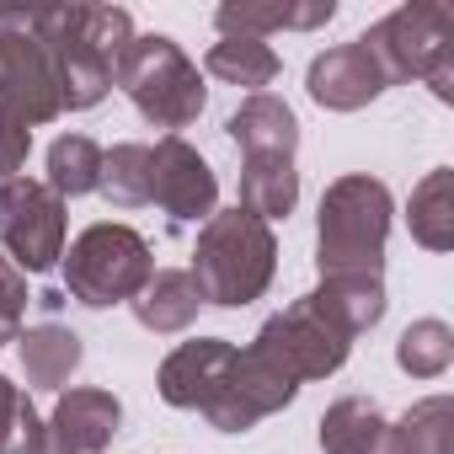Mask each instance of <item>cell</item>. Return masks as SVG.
I'll return each mask as SVG.
<instances>
[{"label": "cell", "mask_w": 454, "mask_h": 454, "mask_svg": "<svg viewBox=\"0 0 454 454\" xmlns=\"http://www.w3.org/2000/svg\"><path fill=\"white\" fill-rule=\"evenodd\" d=\"M236 192H241L236 208H247L262 224H273V219H289L294 214V203H300V171H294V160L262 155V160H247L241 166V187Z\"/></svg>", "instance_id": "7402d4cb"}, {"label": "cell", "mask_w": 454, "mask_h": 454, "mask_svg": "<svg viewBox=\"0 0 454 454\" xmlns=\"http://www.w3.org/2000/svg\"><path fill=\"white\" fill-rule=\"evenodd\" d=\"M27 155H33V129H27L22 118H12L6 107H0V182L22 176Z\"/></svg>", "instance_id": "f546056e"}, {"label": "cell", "mask_w": 454, "mask_h": 454, "mask_svg": "<svg viewBox=\"0 0 454 454\" xmlns=\"http://www.w3.org/2000/svg\"><path fill=\"white\" fill-rule=\"evenodd\" d=\"M385 241H390V187L369 171L337 176L321 192V214H316V268H321V278H348V273L380 278Z\"/></svg>", "instance_id": "3957f363"}, {"label": "cell", "mask_w": 454, "mask_h": 454, "mask_svg": "<svg viewBox=\"0 0 454 454\" xmlns=\"http://www.w3.org/2000/svg\"><path fill=\"white\" fill-rule=\"evenodd\" d=\"M337 17L332 0H224L214 12L219 38H273V33H310Z\"/></svg>", "instance_id": "9a60e30c"}, {"label": "cell", "mask_w": 454, "mask_h": 454, "mask_svg": "<svg viewBox=\"0 0 454 454\" xmlns=\"http://www.w3.org/2000/svg\"><path fill=\"white\" fill-rule=\"evenodd\" d=\"M6 342H12V337H6V332H0V348H6Z\"/></svg>", "instance_id": "4dcf8cb0"}, {"label": "cell", "mask_w": 454, "mask_h": 454, "mask_svg": "<svg viewBox=\"0 0 454 454\" xmlns=\"http://www.w3.org/2000/svg\"><path fill=\"white\" fill-rule=\"evenodd\" d=\"M113 86L139 107L145 123H155L166 134L198 123V113L208 107V86H203L198 65L166 33H145V38L134 33V43L113 65Z\"/></svg>", "instance_id": "277c9868"}, {"label": "cell", "mask_w": 454, "mask_h": 454, "mask_svg": "<svg viewBox=\"0 0 454 454\" xmlns=\"http://www.w3.org/2000/svg\"><path fill=\"white\" fill-rule=\"evenodd\" d=\"M310 97L326 107V113H358L369 107L380 91H390V70L380 65V54L369 49V38H353V43H337L326 54L310 59V75H305Z\"/></svg>", "instance_id": "7c38bea8"}, {"label": "cell", "mask_w": 454, "mask_h": 454, "mask_svg": "<svg viewBox=\"0 0 454 454\" xmlns=\"http://www.w3.org/2000/svg\"><path fill=\"white\" fill-rule=\"evenodd\" d=\"M252 348L268 353L294 385H305V380H326V374H337V369L348 364V353H353V337H348L337 321H326V316L316 310V300L305 294V300H294L289 310L268 316Z\"/></svg>", "instance_id": "ba28073f"}, {"label": "cell", "mask_w": 454, "mask_h": 454, "mask_svg": "<svg viewBox=\"0 0 454 454\" xmlns=\"http://www.w3.org/2000/svg\"><path fill=\"white\" fill-rule=\"evenodd\" d=\"M192 284L203 294V305L219 310H241L252 300L268 294L273 273H278V241L273 224H262L247 208H214L198 231L192 247Z\"/></svg>", "instance_id": "7a4b0ae2"}, {"label": "cell", "mask_w": 454, "mask_h": 454, "mask_svg": "<svg viewBox=\"0 0 454 454\" xmlns=\"http://www.w3.org/2000/svg\"><path fill=\"white\" fill-rule=\"evenodd\" d=\"M203 70L214 75V81H224V86H241V91H262V86H273L278 81V54L262 43V38H219L208 54H203Z\"/></svg>", "instance_id": "603a6c76"}, {"label": "cell", "mask_w": 454, "mask_h": 454, "mask_svg": "<svg viewBox=\"0 0 454 454\" xmlns=\"http://www.w3.org/2000/svg\"><path fill=\"white\" fill-rule=\"evenodd\" d=\"M59 268H65L70 300H81L86 310H107V305H129L150 284L155 257H150V241L134 231V224L102 219V224H86V231L65 247Z\"/></svg>", "instance_id": "5b68a950"}, {"label": "cell", "mask_w": 454, "mask_h": 454, "mask_svg": "<svg viewBox=\"0 0 454 454\" xmlns=\"http://www.w3.org/2000/svg\"><path fill=\"white\" fill-rule=\"evenodd\" d=\"M33 33L49 43L59 102L81 113L107 97L113 65L134 43V17L123 6H59V12H33Z\"/></svg>", "instance_id": "6da1fadb"}, {"label": "cell", "mask_w": 454, "mask_h": 454, "mask_svg": "<svg viewBox=\"0 0 454 454\" xmlns=\"http://www.w3.org/2000/svg\"><path fill=\"white\" fill-rule=\"evenodd\" d=\"M364 38L390 70V81H427L438 102H454V12L443 0L395 6Z\"/></svg>", "instance_id": "8992f818"}, {"label": "cell", "mask_w": 454, "mask_h": 454, "mask_svg": "<svg viewBox=\"0 0 454 454\" xmlns=\"http://www.w3.org/2000/svg\"><path fill=\"white\" fill-rule=\"evenodd\" d=\"M224 134L236 139V150H241L247 160H262V155L294 160V150H300V118H294V107H289L284 97H273V91L247 97V102L231 113Z\"/></svg>", "instance_id": "2e32d148"}, {"label": "cell", "mask_w": 454, "mask_h": 454, "mask_svg": "<svg viewBox=\"0 0 454 454\" xmlns=\"http://www.w3.org/2000/svg\"><path fill=\"white\" fill-rule=\"evenodd\" d=\"M118 422H123V401L113 390H97V385H75L54 401L49 411V454H102L113 438H118Z\"/></svg>", "instance_id": "4fadbf2b"}, {"label": "cell", "mask_w": 454, "mask_h": 454, "mask_svg": "<svg viewBox=\"0 0 454 454\" xmlns=\"http://www.w3.org/2000/svg\"><path fill=\"white\" fill-rule=\"evenodd\" d=\"M113 208H139L150 203V145H113L102 150V187H97Z\"/></svg>", "instance_id": "d4e9b609"}, {"label": "cell", "mask_w": 454, "mask_h": 454, "mask_svg": "<svg viewBox=\"0 0 454 454\" xmlns=\"http://www.w3.org/2000/svg\"><path fill=\"white\" fill-rule=\"evenodd\" d=\"M0 454H49V427L22 385L0 374Z\"/></svg>", "instance_id": "4316f807"}, {"label": "cell", "mask_w": 454, "mask_h": 454, "mask_svg": "<svg viewBox=\"0 0 454 454\" xmlns=\"http://www.w3.org/2000/svg\"><path fill=\"white\" fill-rule=\"evenodd\" d=\"M395 364H401L411 380H438V374L454 364V332H449L438 316L411 321V326L401 332V342H395Z\"/></svg>", "instance_id": "484cf974"}, {"label": "cell", "mask_w": 454, "mask_h": 454, "mask_svg": "<svg viewBox=\"0 0 454 454\" xmlns=\"http://www.w3.org/2000/svg\"><path fill=\"white\" fill-rule=\"evenodd\" d=\"M395 433H401V449L406 454H454V406H449V395L417 401L395 422Z\"/></svg>", "instance_id": "83f0119b"}, {"label": "cell", "mask_w": 454, "mask_h": 454, "mask_svg": "<svg viewBox=\"0 0 454 454\" xmlns=\"http://www.w3.org/2000/svg\"><path fill=\"white\" fill-rule=\"evenodd\" d=\"M0 107L22 118L27 129L54 123L65 113L49 43L33 33V12H12L0 27Z\"/></svg>", "instance_id": "9c48e42d"}, {"label": "cell", "mask_w": 454, "mask_h": 454, "mask_svg": "<svg viewBox=\"0 0 454 454\" xmlns=\"http://www.w3.org/2000/svg\"><path fill=\"white\" fill-rule=\"evenodd\" d=\"M236 364V342H224V337H192L182 348L166 353L160 364V401L176 406V411H203L214 401V390L224 385V374H231Z\"/></svg>", "instance_id": "5bb4252c"}, {"label": "cell", "mask_w": 454, "mask_h": 454, "mask_svg": "<svg viewBox=\"0 0 454 454\" xmlns=\"http://www.w3.org/2000/svg\"><path fill=\"white\" fill-rule=\"evenodd\" d=\"M294 390H300V385H294L268 353L236 348V364H231V374H224V385L214 390V401L203 406V417H208L219 433H247V427H257L262 417L284 411V406L294 401Z\"/></svg>", "instance_id": "30bf717a"}, {"label": "cell", "mask_w": 454, "mask_h": 454, "mask_svg": "<svg viewBox=\"0 0 454 454\" xmlns=\"http://www.w3.org/2000/svg\"><path fill=\"white\" fill-rule=\"evenodd\" d=\"M0 252L22 273H49L65 257V198L38 176L0 182Z\"/></svg>", "instance_id": "52a82bcc"}, {"label": "cell", "mask_w": 454, "mask_h": 454, "mask_svg": "<svg viewBox=\"0 0 454 454\" xmlns=\"http://www.w3.org/2000/svg\"><path fill=\"white\" fill-rule=\"evenodd\" d=\"M81 358H86L81 337L59 321H43V326L22 332V369H27V385H38V390H65L70 374L81 369Z\"/></svg>", "instance_id": "ffe728a7"}, {"label": "cell", "mask_w": 454, "mask_h": 454, "mask_svg": "<svg viewBox=\"0 0 454 454\" xmlns=\"http://www.w3.org/2000/svg\"><path fill=\"white\" fill-rule=\"evenodd\" d=\"M321 449L326 454H406L395 422L369 395H342L321 417Z\"/></svg>", "instance_id": "e0dca14e"}, {"label": "cell", "mask_w": 454, "mask_h": 454, "mask_svg": "<svg viewBox=\"0 0 454 454\" xmlns=\"http://www.w3.org/2000/svg\"><path fill=\"white\" fill-rule=\"evenodd\" d=\"M49 187L59 198H86L102 187V145L86 134H59L49 145Z\"/></svg>", "instance_id": "cb8c5ba5"}, {"label": "cell", "mask_w": 454, "mask_h": 454, "mask_svg": "<svg viewBox=\"0 0 454 454\" xmlns=\"http://www.w3.org/2000/svg\"><path fill=\"white\" fill-rule=\"evenodd\" d=\"M27 273L0 252V332L6 337H17V326H22V316H27Z\"/></svg>", "instance_id": "f1b7e54d"}, {"label": "cell", "mask_w": 454, "mask_h": 454, "mask_svg": "<svg viewBox=\"0 0 454 454\" xmlns=\"http://www.w3.org/2000/svg\"><path fill=\"white\" fill-rule=\"evenodd\" d=\"M129 305H134V321H139L145 332L176 337V332H187V326L198 321L203 294H198V284H192L187 268H160V273H150V284H145Z\"/></svg>", "instance_id": "ac0fdd59"}, {"label": "cell", "mask_w": 454, "mask_h": 454, "mask_svg": "<svg viewBox=\"0 0 454 454\" xmlns=\"http://www.w3.org/2000/svg\"><path fill=\"white\" fill-rule=\"evenodd\" d=\"M150 203H160L176 224L208 219L214 203H219V176H214V166H208L182 134H166V139L150 145Z\"/></svg>", "instance_id": "8fae6325"}, {"label": "cell", "mask_w": 454, "mask_h": 454, "mask_svg": "<svg viewBox=\"0 0 454 454\" xmlns=\"http://www.w3.org/2000/svg\"><path fill=\"white\" fill-rule=\"evenodd\" d=\"M310 300H316V310H321L326 321H337L348 337L374 332V326H380V316H385V284H380V278H369V273L321 278V289H316Z\"/></svg>", "instance_id": "d6986e66"}, {"label": "cell", "mask_w": 454, "mask_h": 454, "mask_svg": "<svg viewBox=\"0 0 454 454\" xmlns=\"http://www.w3.org/2000/svg\"><path fill=\"white\" fill-rule=\"evenodd\" d=\"M406 224H411V241L427 252H449L454 247V171L438 166L411 187L406 203Z\"/></svg>", "instance_id": "44dd1931"}]
</instances>
